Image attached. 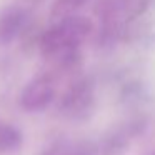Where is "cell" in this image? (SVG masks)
Listing matches in <instances>:
<instances>
[{
	"instance_id": "cell-1",
	"label": "cell",
	"mask_w": 155,
	"mask_h": 155,
	"mask_svg": "<svg viewBox=\"0 0 155 155\" xmlns=\"http://www.w3.org/2000/svg\"><path fill=\"white\" fill-rule=\"evenodd\" d=\"M92 32V22L82 15L58 20L50 30L45 34L44 45L52 54H67L72 52L88 37Z\"/></svg>"
},
{
	"instance_id": "cell-2",
	"label": "cell",
	"mask_w": 155,
	"mask_h": 155,
	"mask_svg": "<svg viewBox=\"0 0 155 155\" xmlns=\"http://www.w3.org/2000/svg\"><path fill=\"white\" fill-rule=\"evenodd\" d=\"M88 0H54L52 5V14L57 20L77 15V12L87 4Z\"/></svg>"
},
{
	"instance_id": "cell-3",
	"label": "cell",
	"mask_w": 155,
	"mask_h": 155,
	"mask_svg": "<svg viewBox=\"0 0 155 155\" xmlns=\"http://www.w3.org/2000/svg\"><path fill=\"white\" fill-rule=\"evenodd\" d=\"M148 155H155V152H152V153H148Z\"/></svg>"
}]
</instances>
